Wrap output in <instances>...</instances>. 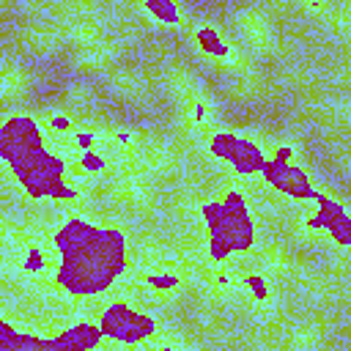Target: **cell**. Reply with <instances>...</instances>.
Instances as JSON below:
<instances>
[{
	"mask_svg": "<svg viewBox=\"0 0 351 351\" xmlns=\"http://www.w3.org/2000/svg\"><path fill=\"white\" fill-rule=\"evenodd\" d=\"M52 241L60 252L55 282L71 296L104 293L126 269V239L115 228L69 219L55 230Z\"/></svg>",
	"mask_w": 351,
	"mask_h": 351,
	"instance_id": "obj_1",
	"label": "cell"
},
{
	"mask_svg": "<svg viewBox=\"0 0 351 351\" xmlns=\"http://www.w3.org/2000/svg\"><path fill=\"white\" fill-rule=\"evenodd\" d=\"M0 156L30 197H77L63 184L66 165L44 148L41 129L30 115H11L0 129Z\"/></svg>",
	"mask_w": 351,
	"mask_h": 351,
	"instance_id": "obj_2",
	"label": "cell"
},
{
	"mask_svg": "<svg viewBox=\"0 0 351 351\" xmlns=\"http://www.w3.org/2000/svg\"><path fill=\"white\" fill-rule=\"evenodd\" d=\"M203 219L208 228V255L214 261H225L233 252H247L255 241V225L241 192H228L222 203H206Z\"/></svg>",
	"mask_w": 351,
	"mask_h": 351,
	"instance_id": "obj_3",
	"label": "cell"
},
{
	"mask_svg": "<svg viewBox=\"0 0 351 351\" xmlns=\"http://www.w3.org/2000/svg\"><path fill=\"white\" fill-rule=\"evenodd\" d=\"M99 326L104 332V337L126 343V346H137L143 340H148L156 332V324L151 315L132 310L126 302H112L110 307H104Z\"/></svg>",
	"mask_w": 351,
	"mask_h": 351,
	"instance_id": "obj_4",
	"label": "cell"
},
{
	"mask_svg": "<svg viewBox=\"0 0 351 351\" xmlns=\"http://www.w3.org/2000/svg\"><path fill=\"white\" fill-rule=\"evenodd\" d=\"M313 197L318 200V214L313 219H307V228H313V230L324 228V230H329V236L337 244L351 247V217L346 214V208L324 192H313Z\"/></svg>",
	"mask_w": 351,
	"mask_h": 351,
	"instance_id": "obj_5",
	"label": "cell"
},
{
	"mask_svg": "<svg viewBox=\"0 0 351 351\" xmlns=\"http://www.w3.org/2000/svg\"><path fill=\"white\" fill-rule=\"evenodd\" d=\"M263 178L269 186H274L277 192L282 195H291V197H313V184H310V176L307 170L291 165V162H277V159H269L266 167H263Z\"/></svg>",
	"mask_w": 351,
	"mask_h": 351,
	"instance_id": "obj_6",
	"label": "cell"
},
{
	"mask_svg": "<svg viewBox=\"0 0 351 351\" xmlns=\"http://www.w3.org/2000/svg\"><path fill=\"white\" fill-rule=\"evenodd\" d=\"M0 351H66L55 337L44 340L36 335L16 332L8 321H0Z\"/></svg>",
	"mask_w": 351,
	"mask_h": 351,
	"instance_id": "obj_7",
	"label": "cell"
},
{
	"mask_svg": "<svg viewBox=\"0 0 351 351\" xmlns=\"http://www.w3.org/2000/svg\"><path fill=\"white\" fill-rule=\"evenodd\" d=\"M101 337H104L101 326H96V324H90V321H80V324L63 329L55 340H58L66 351H93Z\"/></svg>",
	"mask_w": 351,
	"mask_h": 351,
	"instance_id": "obj_8",
	"label": "cell"
},
{
	"mask_svg": "<svg viewBox=\"0 0 351 351\" xmlns=\"http://www.w3.org/2000/svg\"><path fill=\"white\" fill-rule=\"evenodd\" d=\"M228 162L236 167V173H241V176H252V173H263V167H266L269 159L263 156V151H261L252 140H247V137H236V145H233Z\"/></svg>",
	"mask_w": 351,
	"mask_h": 351,
	"instance_id": "obj_9",
	"label": "cell"
},
{
	"mask_svg": "<svg viewBox=\"0 0 351 351\" xmlns=\"http://www.w3.org/2000/svg\"><path fill=\"white\" fill-rule=\"evenodd\" d=\"M197 47L208 55H217V58H228V47L222 44L219 33L214 27H200L197 30Z\"/></svg>",
	"mask_w": 351,
	"mask_h": 351,
	"instance_id": "obj_10",
	"label": "cell"
},
{
	"mask_svg": "<svg viewBox=\"0 0 351 351\" xmlns=\"http://www.w3.org/2000/svg\"><path fill=\"white\" fill-rule=\"evenodd\" d=\"M145 11L154 14L159 22H167V25L181 22V14H178L176 3H170V0H145Z\"/></svg>",
	"mask_w": 351,
	"mask_h": 351,
	"instance_id": "obj_11",
	"label": "cell"
},
{
	"mask_svg": "<svg viewBox=\"0 0 351 351\" xmlns=\"http://www.w3.org/2000/svg\"><path fill=\"white\" fill-rule=\"evenodd\" d=\"M236 137L239 134H230V132H219V134H214L211 137V154L217 156V159H230V151H233V145H236Z\"/></svg>",
	"mask_w": 351,
	"mask_h": 351,
	"instance_id": "obj_12",
	"label": "cell"
},
{
	"mask_svg": "<svg viewBox=\"0 0 351 351\" xmlns=\"http://www.w3.org/2000/svg\"><path fill=\"white\" fill-rule=\"evenodd\" d=\"M145 282H148L151 288L167 291V288H176V285H178V277H176V274H148Z\"/></svg>",
	"mask_w": 351,
	"mask_h": 351,
	"instance_id": "obj_13",
	"label": "cell"
},
{
	"mask_svg": "<svg viewBox=\"0 0 351 351\" xmlns=\"http://www.w3.org/2000/svg\"><path fill=\"white\" fill-rule=\"evenodd\" d=\"M244 282L250 285V291H252V296H255L258 302H263V299L269 296V288H266L263 277H258V274H247V277H244Z\"/></svg>",
	"mask_w": 351,
	"mask_h": 351,
	"instance_id": "obj_14",
	"label": "cell"
},
{
	"mask_svg": "<svg viewBox=\"0 0 351 351\" xmlns=\"http://www.w3.org/2000/svg\"><path fill=\"white\" fill-rule=\"evenodd\" d=\"M41 266H44L41 250H38V247H30V250H27V258H25V263H22V269H25V271H38Z\"/></svg>",
	"mask_w": 351,
	"mask_h": 351,
	"instance_id": "obj_15",
	"label": "cell"
},
{
	"mask_svg": "<svg viewBox=\"0 0 351 351\" xmlns=\"http://www.w3.org/2000/svg\"><path fill=\"white\" fill-rule=\"evenodd\" d=\"M82 165H85L88 170H101V167H104V159H99L96 154L85 151V154H82Z\"/></svg>",
	"mask_w": 351,
	"mask_h": 351,
	"instance_id": "obj_16",
	"label": "cell"
},
{
	"mask_svg": "<svg viewBox=\"0 0 351 351\" xmlns=\"http://www.w3.org/2000/svg\"><path fill=\"white\" fill-rule=\"evenodd\" d=\"M291 154H293V151H291L288 145H280V148L274 151V159H277V162H288V159H291Z\"/></svg>",
	"mask_w": 351,
	"mask_h": 351,
	"instance_id": "obj_17",
	"label": "cell"
},
{
	"mask_svg": "<svg viewBox=\"0 0 351 351\" xmlns=\"http://www.w3.org/2000/svg\"><path fill=\"white\" fill-rule=\"evenodd\" d=\"M77 145H80V148H85V151H90L93 137H90V134H77Z\"/></svg>",
	"mask_w": 351,
	"mask_h": 351,
	"instance_id": "obj_18",
	"label": "cell"
},
{
	"mask_svg": "<svg viewBox=\"0 0 351 351\" xmlns=\"http://www.w3.org/2000/svg\"><path fill=\"white\" fill-rule=\"evenodd\" d=\"M52 126H55V129H69V118H55Z\"/></svg>",
	"mask_w": 351,
	"mask_h": 351,
	"instance_id": "obj_19",
	"label": "cell"
},
{
	"mask_svg": "<svg viewBox=\"0 0 351 351\" xmlns=\"http://www.w3.org/2000/svg\"><path fill=\"white\" fill-rule=\"evenodd\" d=\"M159 351H176V348H170V346H165V348H159Z\"/></svg>",
	"mask_w": 351,
	"mask_h": 351,
	"instance_id": "obj_20",
	"label": "cell"
}]
</instances>
